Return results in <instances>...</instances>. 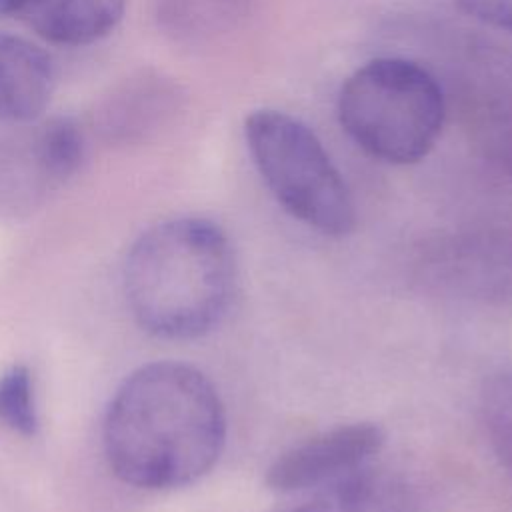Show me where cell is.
Returning a JSON list of instances; mask_svg holds the SVG:
<instances>
[{"label":"cell","mask_w":512,"mask_h":512,"mask_svg":"<svg viewBox=\"0 0 512 512\" xmlns=\"http://www.w3.org/2000/svg\"><path fill=\"white\" fill-rule=\"evenodd\" d=\"M54 64L48 52L14 34H0V126L36 122L54 92Z\"/></svg>","instance_id":"52a82bcc"},{"label":"cell","mask_w":512,"mask_h":512,"mask_svg":"<svg viewBox=\"0 0 512 512\" xmlns=\"http://www.w3.org/2000/svg\"><path fill=\"white\" fill-rule=\"evenodd\" d=\"M126 10V0H24L28 28L58 46H86L108 36Z\"/></svg>","instance_id":"9c48e42d"},{"label":"cell","mask_w":512,"mask_h":512,"mask_svg":"<svg viewBox=\"0 0 512 512\" xmlns=\"http://www.w3.org/2000/svg\"><path fill=\"white\" fill-rule=\"evenodd\" d=\"M102 444L126 484L168 490L196 482L226 444V412L204 372L182 362L136 368L104 414Z\"/></svg>","instance_id":"6da1fadb"},{"label":"cell","mask_w":512,"mask_h":512,"mask_svg":"<svg viewBox=\"0 0 512 512\" xmlns=\"http://www.w3.org/2000/svg\"><path fill=\"white\" fill-rule=\"evenodd\" d=\"M348 138L368 156L396 166L416 164L436 146L446 102L438 80L418 62L380 56L358 66L336 104Z\"/></svg>","instance_id":"3957f363"},{"label":"cell","mask_w":512,"mask_h":512,"mask_svg":"<svg viewBox=\"0 0 512 512\" xmlns=\"http://www.w3.org/2000/svg\"><path fill=\"white\" fill-rule=\"evenodd\" d=\"M434 282L478 296H502L512 290V240L476 238L440 248L430 258Z\"/></svg>","instance_id":"ba28073f"},{"label":"cell","mask_w":512,"mask_h":512,"mask_svg":"<svg viewBox=\"0 0 512 512\" xmlns=\"http://www.w3.org/2000/svg\"><path fill=\"white\" fill-rule=\"evenodd\" d=\"M384 442L386 432L374 422L334 426L282 452L266 470V484L276 492L322 488L366 468Z\"/></svg>","instance_id":"8992f818"},{"label":"cell","mask_w":512,"mask_h":512,"mask_svg":"<svg viewBox=\"0 0 512 512\" xmlns=\"http://www.w3.org/2000/svg\"><path fill=\"white\" fill-rule=\"evenodd\" d=\"M244 138L262 180L288 214L324 236L342 238L354 230L350 188L302 120L260 108L246 116Z\"/></svg>","instance_id":"277c9868"},{"label":"cell","mask_w":512,"mask_h":512,"mask_svg":"<svg viewBox=\"0 0 512 512\" xmlns=\"http://www.w3.org/2000/svg\"><path fill=\"white\" fill-rule=\"evenodd\" d=\"M0 424L20 436H34L38 430L34 378L22 364L0 374Z\"/></svg>","instance_id":"7c38bea8"},{"label":"cell","mask_w":512,"mask_h":512,"mask_svg":"<svg viewBox=\"0 0 512 512\" xmlns=\"http://www.w3.org/2000/svg\"><path fill=\"white\" fill-rule=\"evenodd\" d=\"M412 488L392 472L362 468L320 488L294 512H416Z\"/></svg>","instance_id":"30bf717a"},{"label":"cell","mask_w":512,"mask_h":512,"mask_svg":"<svg viewBox=\"0 0 512 512\" xmlns=\"http://www.w3.org/2000/svg\"><path fill=\"white\" fill-rule=\"evenodd\" d=\"M458 6L476 20L512 32V0H456Z\"/></svg>","instance_id":"4fadbf2b"},{"label":"cell","mask_w":512,"mask_h":512,"mask_svg":"<svg viewBox=\"0 0 512 512\" xmlns=\"http://www.w3.org/2000/svg\"><path fill=\"white\" fill-rule=\"evenodd\" d=\"M238 280L228 234L214 220L178 216L142 232L124 262L134 320L166 340H194L226 316Z\"/></svg>","instance_id":"7a4b0ae2"},{"label":"cell","mask_w":512,"mask_h":512,"mask_svg":"<svg viewBox=\"0 0 512 512\" xmlns=\"http://www.w3.org/2000/svg\"><path fill=\"white\" fill-rule=\"evenodd\" d=\"M82 132L68 118L24 124L0 142V208L22 214L42 204L78 168Z\"/></svg>","instance_id":"5b68a950"},{"label":"cell","mask_w":512,"mask_h":512,"mask_svg":"<svg viewBox=\"0 0 512 512\" xmlns=\"http://www.w3.org/2000/svg\"><path fill=\"white\" fill-rule=\"evenodd\" d=\"M24 0H0V18L8 16L12 12H18Z\"/></svg>","instance_id":"5bb4252c"},{"label":"cell","mask_w":512,"mask_h":512,"mask_svg":"<svg viewBox=\"0 0 512 512\" xmlns=\"http://www.w3.org/2000/svg\"><path fill=\"white\" fill-rule=\"evenodd\" d=\"M480 414L496 458L512 476V372L494 374L484 382Z\"/></svg>","instance_id":"8fae6325"}]
</instances>
